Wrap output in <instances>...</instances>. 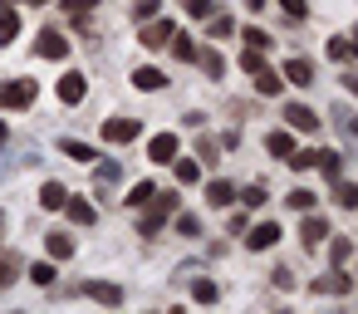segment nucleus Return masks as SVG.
Returning a JSON list of instances; mask_svg holds the SVG:
<instances>
[{
    "label": "nucleus",
    "instance_id": "1",
    "mask_svg": "<svg viewBox=\"0 0 358 314\" xmlns=\"http://www.w3.org/2000/svg\"><path fill=\"white\" fill-rule=\"evenodd\" d=\"M143 206H148V211H143V221H138V231H143V236H152V231H157V226H167V216L177 211V197H172V192H162V197L152 192V197H148Z\"/></svg>",
    "mask_w": 358,
    "mask_h": 314
},
{
    "label": "nucleus",
    "instance_id": "2",
    "mask_svg": "<svg viewBox=\"0 0 358 314\" xmlns=\"http://www.w3.org/2000/svg\"><path fill=\"white\" fill-rule=\"evenodd\" d=\"M35 94H40L35 79H6V84H0V108H30Z\"/></svg>",
    "mask_w": 358,
    "mask_h": 314
},
{
    "label": "nucleus",
    "instance_id": "3",
    "mask_svg": "<svg viewBox=\"0 0 358 314\" xmlns=\"http://www.w3.org/2000/svg\"><path fill=\"white\" fill-rule=\"evenodd\" d=\"M172 35H177V25H172V20H157V15H152V20H143V35H138V45L157 55V50H167V40H172Z\"/></svg>",
    "mask_w": 358,
    "mask_h": 314
},
{
    "label": "nucleus",
    "instance_id": "4",
    "mask_svg": "<svg viewBox=\"0 0 358 314\" xmlns=\"http://www.w3.org/2000/svg\"><path fill=\"white\" fill-rule=\"evenodd\" d=\"M138 133H143L138 118H108V123H103V143H133Z\"/></svg>",
    "mask_w": 358,
    "mask_h": 314
},
{
    "label": "nucleus",
    "instance_id": "5",
    "mask_svg": "<svg viewBox=\"0 0 358 314\" xmlns=\"http://www.w3.org/2000/svg\"><path fill=\"white\" fill-rule=\"evenodd\" d=\"M35 55H40V59H64V55H69V40H64V35H55V30H40Z\"/></svg>",
    "mask_w": 358,
    "mask_h": 314
},
{
    "label": "nucleus",
    "instance_id": "6",
    "mask_svg": "<svg viewBox=\"0 0 358 314\" xmlns=\"http://www.w3.org/2000/svg\"><path fill=\"white\" fill-rule=\"evenodd\" d=\"M275 241H280V226H275V221H260L255 231L245 226V245H250V250H270Z\"/></svg>",
    "mask_w": 358,
    "mask_h": 314
},
{
    "label": "nucleus",
    "instance_id": "7",
    "mask_svg": "<svg viewBox=\"0 0 358 314\" xmlns=\"http://www.w3.org/2000/svg\"><path fill=\"white\" fill-rule=\"evenodd\" d=\"M55 94H59V104H79V99L89 94V84H84V74H64Z\"/></svg>",
    "mask_w": 358,
    "mask_h": 314
},
{
    "label": "nucleus",
    "instance_id": "8",
    "mask_svg": "<svg viewBox=\"0 0 358 314\" xmlns=\"http://www.w3.org/2000/svg\"><path fill=\"white\" fill-rule=\"evenodd\" d=\"M285 118H289V128H299V133H314V128H319V113H314V108H304V104H289V108H285Z\"/></svg>",
    "mask_w": 358,
    "mask_h": 314
},
{
    "label": "nucleus",
    "instance_id": "9",
    "mask_svg": "<svg viewBox=\"0 0 358 314\" xmlns=\"http://www.w3.org/2000/svg\"><path fill=\"white\" fill-rule=\"evenodd\" d=\"M148 157H152V162H172V157H177V133H157V138L148 143Z\"/></svg>",
    "mask_w": 358,
    "mask_h": 314
},
{
    "label": "nucleus",
    "instance_id": "10",
    "mask_svg": "<svg viewBox=\"0 0 358 314\" xmlns=\"http://www.w3.org/2000/svg\"><path fill=\"white\" fill-rule=\"evenodd\" d=\"M59 211H69V221H79V226H94V221H99V211H94L84 197H64V206H59Z\"/></svg>",
    "mask_w": 358,
    "mask_h": 314
},
{
    "label": "nucleus",
    "instance_id": "11",
    "mask_svg": "<svg viewBox=\"0 0 358 314\" xmlns=\"http://www.w3.org/2000/svg\"><path fill=\"white\" fill-rule=\"evenodd\" d=\"M84 294H89V299H99V304H123V290H118V285H108V280H89V285H84Z\"/></svg>",
    "mask_w": 358,
    "mask_h": 314
},
{
    "label": "nucleus",
    "instance_id": "12",
    "mask_svg": "<svg viewBox=\"0 0 358 314\" xmlns=\"http://www.w3.org/2000/svg\"><path fill=\"white\" fill-rule=\"evenodd\" d=\"M348 290H353V280H348L343 270H334V275L314 280V294H348Z\"/></svg>",
    "mask_w": 358,
    "mask_h": 314
},
{
    "label": "nucleus",
    "instance_id": "13",
    "mask_svg": "<svg viewBox=\"0 0 358 314\" xmlns=\"http://www.w3.org/2000/svg\"><path fill=\"white\" fill-rule=\"evenodd\" d=\"M15 35H20V15H15V6H0V50H6Z\"/></svg>",
    "mask_w": 358,
    "mask_h": 314
},
{
    "label": "nucleus",
    "instance_id": "14",
    "mask_svg": "<svg viewBox=\"0 0 358 314\" xmlns=\"http://www.w3.org/2000/svg\"><path fill=\"white\" fill-rule=\"evenodd\" d=\"M285 79L299 84V89H309V84H314V64H309V59H289V64H285Z\"/></svg>",
    "mask_w": 358,
    "mask_h": 314
},
{
    "label": "nucleus",
    "instance_id": "15",
    "mask_svg": "<svg viewBox=\"0 0 358 314\" xmlns=\"http://www.w3.org/2000/svg\"><path fill=\"white\" fill-rule=\"evenodd\" d=\"M299 236H304V245L314 250V245H319V241L329 236V221H324V216H304V226H299Z\"/></svg>",
    "mask_w": 358,
    "mask_h": 314
},
{
    "label": "nucleus",
    "instance_id": "16",
    "mask_svg": "<svg viewBox=\"0 0 358 314\" xmlns=\"http://www.w3.org/2000/svg\"><path fill=\"white\" fill-rule=\"evenodd\" d=\"M64 197H69V192H64L59 182H45V187H40V206H45V211H59Z\"/></svg>",
    "mask_w": 358,
    "mask_h": 314
},
{
    "label": "nucleus",
    "instance_id": "17",
    "mask_svg": "<svg viewBox=\"0 0 358 314\" xmlns=\"http://www.w3.org/2000/svg\"><path fill=\"white\" fill-rule=\"evenodd\" d=\"M192 59H196V64H201L211 79H221V74H226V64H221V55H216V50H196Z\"/></svg>",
    "mask_w": 358,
    "mask_h": 314
},
{
    "label": "nucleus",
    "instance_id": "18",
    "mask_svg": "<svg viewBox=\"0 0 358 314\" xmlns=\"http://www.w3.org/2000/svg\"><path fill=\"white\" fill-rule=\"evenodd\" d=\"M265 148H270V152H275V157H289V152H294V138H289V133H285V128H275V133H270V138H265Z\"/></svg>",
    "mask_w": 358,
    "mask_h": 314
},
{
    "label": "nucleus",
    "instance_id": "19",
    "mask_svg": "<svg viewBox=\"0 0 358 314\" xmlns=\"http://www.w3.org/2000/svg\"><path fill=\"white\" fill-rule=\"evenodd\" d=\"M59 148H64V152H69V157H74V162H84V167H89V162H99V152H94V148H89V143H74V138H64V143H59Z\"/></svg>",
    "mask_w": 358,
    "mask_h": 314
},
{
    "label": "nucleus",
    "instance_id": "20",
    "mask_svg": "<svg viewBox=\"0 0 358 314\" xmlns=\"http://www.w3.org/2000/svg\"><path fill=\"white\" fill-rule=\"evenodd\" d=\"M172 172H177V182L187 187V182H196V177H201V162H192V157H172Z\"/></svg>",
    "mask_w": 358,
    "mask_h": 314
},
{
    "label": "nucleus",
    "instance_id": "21",
    "mask_svg": "<svg viewBox=\"0 0 358 314\" xmlns=\"http://www.w3.org/2000/svg\"><path fill=\"white\" fill-rule=\"evenodd\" d=\"M206 201H211V206H231V201H236V187H231V182H211V187H206Z\"/></svg>",
    "mask_w": 358,
    "mask_h": 314
},
{
    "label": "nucleus",
    "instance_id": "22",
    "mask_svg": "<svg viewBox=\"0 0 358 314\" xmlns=\"http://www.w3.org/2000/svg\"><path fill=\"white\" fill-rule=\"evenodd\" d=\"M45 245H50V255H55V260H69V255H74V236H64V231H55Z\"/></svg>",
    "mask_w": 358,
    "mask_h": 314
},
{
    "label": "nucleus",
    "instance_id": "23",
    "mask_svg": "<svg viewBox=\"0 0 358 314\" xmlns=\"http://www.w3.org/2000/svg\"><path fill=\"white\" fill-rule=\"evenodd\" d=\"M133 84H138L143 94H152V89H162L167 79H162V69H138V74H133Z\"/></svg>",
    "mask_w": 358,
    "mask_h": 314
},
{
    "label": "nucleus",
    "instance_id": "24",
    "mask_svg": "<svg viewBox=\"0 0 358 314\" xmlns=\"http://www.w3.org/2000/svg\"><path fill=\"white\" fill-rule=\"evenodd\" d=\"M280 84H285V79H280L275 69H255V89H260L265 99H270V94H280Z\"/></svg>",
    "mask_w": 358,
    "mask_h": 314
},
{
    "label": "nucleus",
    "instance_id": "25",
    "mask_svg": "<svg viewBox=\"0 0 358 314\" xmlns=\"http://www.w3.org/2000/svg\"><path fill=\"white\" fill-rule=\"evenodd\" d=\"M314 167H324V177H329V182H338V177H343V157H338V152H319V162H314Z\"/></svg>",
    "mask_w": 358,
    "mask_h": 314
},
{
    "label": "nucleus",
    "instance_id": "26",
    "mask_svg": "<svg viewBox=\"0 0 358 314\" xmlns=\"http://www.w3.org/2000/svg\"><path fill=\"white\" fill-rule=\"evenodd\" d=\"M285 162H289V167H294V172H309V167H314V162H319V148H304V152H289V157H285Z\"/></svg>",
    "mask_w": 358,
    "mask_h": 314
},
{
    "label": "nucleus",
    "instance_id": "27",
    "mask_svg": "<svg viewBox=\"0 0 358 314\" xmlns=\"http://www.w3.org/2000/svg\"><path fill=\"white\" fill-rule=\"evenodd\" d=\"M334 201H338V206H358V187L338 177V182H334Z\"/></svg>",
    "mask_w": 358,
    "mask_h": 314
},
{
    "label": "nucleus",
    "instance_id": "28",
    "mask_svg": "<svg viewBox=\"0 0 358 314\" xmlns=\"http://www.w3.org/2000/svg\"><path fill=\"white\" fill-rule=\"evenodd\" d=\"M348 255H353V241H348V236H334V241H329V260H334V265H343Z\"/></svg>",
    "mask_w": 358,
    "mask_h": 314
},
{
    "label": "nucleus",
    "instance_id": "29",
    "mask_svg": "<svg viewBox=\"0 0 358 314\" xmlns=\"http://www.w3.org/2000/svg\"><path fill=\"white\" fill-rule=\"evenodd\" d=\"M55 275H59V270H55V260H40V265H30V280H35V285H55Z\"/></svg>",
    "mask_w": 358,
    "mask_h": 314
},
{
    "label": "nucleus",
    "instance_id": "30",
    "mask_svg": "<svg viewBox=\"0 0 358 314\" xmlns=\"http://www.w3.org/2000/svg\"><path fill=\"white\" fill-rule=\"evenodd\" d=\"M329 59H338V64H348V59H353V45H348L343 35H338V40H329Z\"/></svg>",
    "mask_w": 358,
    "mask_h": 314
},
{
    "label": "nucleus",
    "instance_id": "31",
    "mask_svg": "<svg viewBox=\"0 0 358 314\" xmlns=\"http://www.w3.org/2000/svg\"><path fill=\"white\" fill-rule=\"evenodd\" d=\"M167 45H172V55H177V59H192V55H196V45H192L187 35H172Z\"/></svg>",
    "mask_w": 358,
    "mask_h": 314
},
{
    "label": "nucleus",
    "instance_id": "32",
    "mask_svg": "<svg viewBox=\"0 0 358 314\" xmlns=\"http://www.w3.org/2000/svg\"><path fill=\"white\" fill-rule=\"evenodd\" d=\"M152 192H157V187H152V182H138V187H133V192H128V197H123V201H128V206H143V201H148V197H152Z\"/></svg>",
    "mask_w": 358,
    "mask_h": 314
},
{
    "label": "nucleus",
    "instance_id": "33",
    "mask_svg": "<svg viewBox=\"0 0 358 314\" xmlns=\"http://www.w3.org/2000/svg\"><path fill=\"white\" fill-rule=\"evenodd\" d=\"M182 6H187V15H192V20H201V15H211V10H216V0H182Z\"/></svg>",
    "mask_w": 358,
    "mask_h": 314
},
{
    "label": "nucleus",
    "instance_id": "34",
    "mask_svg": "<svg viewBox=\"0 0 358 314\" xmlns=\"http://www.w3.org/2000/svg\"><path fill=\"white\" fill-rule=\"evenodd\" d=\"M241 69H250V74H255V69H265L260 50H250V45H245V50H241Z\"/></svg>",
    "mask_w": 358,
    "mask_h": 314
},
{
    "label": "nucleus",
    "instance_id": "35",
    "mask_svg": "<svg viewBox=\"0 0 358 314\" xmlns=\"http://www.w3.org/2000/svg\"><path fill=\"white\" fill-rule=\"evenodd\" d=\"M192 299L211 304V299H216V285H211V280H196V285H192Z\"/></svg>",
    "mask_w": 358,
    "mask_h": 314
},
{
    "label": "nucleus",
    "instance_id": "36",
    "mask_svg": "<svg viewBox=\"0 0 358 314\" xmlns=\"http://www.w3.org/2000/svg\"><path fill=\"white\" fill-rule=\"evenodd\" d=\"M10 285H15V260L0 255V290H10Z\"/></svg>",
    "mask_w": 358,
    "mask_h": 314
},
{
    "label": "nucleus",
    "instance_id": "37",
    "mask_svg": "<svg viewBox=\"0 0 358 314\" xmlns=\"http://www.w3.org/2000/svg\"><path fill=\"white\" fill-rule=\"evenodd\" d=\"M157 10H162V0H138V6H133V15H138V20H152Z\"/></svg>",
    "mask_w": 358,
    "mask_h": 314
},
{
    "label": "nucleus",
    "instance_id": "38",
    "mask_svg": "<svg viewBox=\"0 0 358 314\" xmlns=\"http://www.w3.org/2000/svg\"><path fill=\"white\" fill-rule=\"evenodd\" d=\"M241 40H245V45H250V50H270V35H265V30H245V35H241Z\"/></svg>",
    "mask_w": 358,
    "mask_h": 314
},
{
    "label": "nucleus",
    "instance_id": "39",
    "mask_svg": "<svg viewBox=\"0 0 358 314\" xmlns=\"http://www.w3.org/2000/svg\"><path fill=\"white\" fill-rule=\"evenodd\" d=\"M241 201H245V206H265L270 197H265V187H245V192H241Z\"/></svg>",
    "mask_w": 358,
    "mask_h": 314
},
{
    "label": "nucleus",
    "instance_id": "40",
    "mask_svg": "<svg viewBox=\"0 0 358 314\" xmlns=\"http://www.w3.org/2000/svg\"><path fill=\"white\" fill-rule=\"evenodd\" d=\"M289 206H299V211H309V206H314V192H304V187H294V192H289Z\"/></svg>",
    "mask_w": 358,
    "mask_h": 314
},
{
    "label": "nucleus",
    "instance_id": "41",
    "mask_svg": "<svg viewBox=\"0 0 358 314\" xmlns=\"http://www.w3.org/2000/svg\"><path fill=\"white\" fill-rule=\"evenodd\" d=\"M99 6V0H64V10L74 15V20H84V10H94Z\"/></svg>",
    "mask_w": 358,
    "mask_h": 314
},
{
    "label": "nucleus",
    "instance_id": "42",
    "mask_svg": "<svg viewBox=\"0 0 358 314\" xmlns=\"http://www.w3.org/2000/svg\"><path fill=\"white\" fill-rule=\"evenodd\" d=\"M177 231H182V236H196V231H201V221H196V216H187V211H182V216H177Z\"/></svg>",
    "mask_w": 358,
    "mask_h": 314
},
{
    "label": "nucleus",
    "instance_id": "43",
    "mask_svg": "<svg viewBox=\"0 0 358 314\" xmlns=\"http://www.w3.org/2000/svg\"><path fill=\"white\" fill-rule=\"evenodd\" d=\"M280 6H285V15H294V20H304V15H309L304 0H280Z\"/></svg>",
    "mask_w": 358,
    "mask_h": 314
},
{
    "label": "nucleus",
    "instance_id": "44",
    "mask_svg": "<svg viewBox=\"0 0 358 314\" xmlns=\"http://www.w3.org/2000/svg\"><path fill=\"white\" fill-rule=\"evenodd\" d=\"M226 35H231V20L216 15V20H211V40H226Z\"/></svg>",
    "mask_w": 358,
    "mask_h": 314
},
{
    "label": "nucleus",
    "instance_id": "45",
    "mask_svg": "<svg viewBox=\"0 0 358 314\" xmlns=\"http://www.w3.org/2000/svg\"><path fill=\"white\" fill-rule=\"evenodd\" d=\"M265 6H270V0H245V10H255V15H260Z\"/></svg>",
    "mask_w": 358,
    "mask_h": 314
},
{
    "label": "nucleus",
    "instance_id": "46",
    "mask_svg": "<svg viewBox=\"0 0 358 314\" xmlns=\"http://www.w3.org/2000/svg\"><path fill=\"white\" fill-rule=\"evenodd\" d=\"M6 138H10V133H6V123H0V148H6Z\"/></svg>",
    "mask_w": 358,
    "mask_h": 314
},
{
    "label": "nucleus",
    "instance_id": "47",
    "mask_svg": "<svg viewBox=\"0 0 358 314\" xmlns=\"http://www.w3.org/2000/svg\"><path fill=\"white\" fill-rule=\"evenodd\" d=\"M35 6H50V0H35Z\"/></svg>",
    "mask_w": 358,
    "mask_h": 314
},
{
    "label": "nucleus",
    "instance_id": "48",
    "mask_svg": "<svg viewBox=\"0 0 358 314\" xmlns=\"http://www.w3.org/2000/svg\"><path fill=\"white\" fill-rule=\"evenodd\" d=\"M0 226H6V211H0Z\"/></svg>",
    "mask_w": 358,
    "mask_h": 314
}]
</instances>
